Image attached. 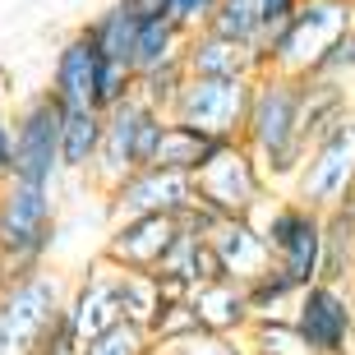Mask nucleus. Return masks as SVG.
Returning a JSON list of instances; mask_svg holds the SVG:
<instances>
[{"mask_svg": "<svg viewBox=\"0 0 355 355\" xmlns=\"http://www.w3.org/2000/svg\"><path fill=\"white\" fill-rule=\"evenodd\" d=\"M33 355H79V337H74V328L65 323V314L46 328V337L33 346Z\"/></svg>", "mask_w": 355, "mask_h": 355, "instance_id": "c9c22d12", "label": "nucleus"}, {"mask_svg": "<svg viewBox=\"0 0 355 355\" xmlns=\"http://www.w3.org/2000/svg\"><path fill=\"white\" fill-rule=\"evenodd\" d=\"M60 116H65V106L46 88L28 92L10 111L14 120V171L10 175L14 180L55 189V180H60Z\"/></svg>", "mask_w": 355, "mask_h": 355, "instance_id": "0eeeda50", "label": "nucleus"}, {"mask_svg": "<svg viewBox=\"0 0 355 355\" xmlns=\"http://www.w3.org/2000/svg\"><path fill=\"white\" fill-rule=\"evenodd\" d=\"M60 231L55 189L5 175L0 180V291L46 268Z\"/></svg>", "mask_w": 355, "mask_h": 355, "instance_id": "f03ea898", "label": "nucleus"}, {"mask_svg": "<svg viewBox=\"0 0 355 355\" xmlns=\"http://www.w3.org/2000/svg\"><path fill=\"white\" fill-rule=\"evenodd\" d=\"M194 332H198V318H194V309H189V295H184V300H162L157 318L148 323V337L157 342V351L184 342V337H194Z\"/></svg>", "mask_w": 355, "mask_h": 355, "instance_id": "c85d7f7f", "label": "nucleus"}, {"mask_svg": "<svg viewBox=\"0 0 355 355\" xmlns=\"http://www.w3.org/2000/svg\"><path fill=\"white\" fill-rule=\"evenodd\" d=\"M116 304L125 323H139L148 328L162 309V291L153 272H130V268H116Z\"/></svg>", "mask_w": 355, "mask_h": 355, "instance_id": "b1692460", "label": "nucleus"}, {"mask_svg": "<svg viewBox=\"0 0 355 355\" xmlns=\"http://www.w3.org/2000/svg\"><path fill=\"white\" fill-rule=\"evenodd\" d=\"M134 5L144 14H162V19H166V5H171V0H134Z\"/></svg>", "mask_w": 355, "mask_h": 355, "instance_id": "4c0bfd02", "label": "nucleus"}, {"mask_svg": "<svg viewBox=\"0 0 355 355\" xmlns=\"http://www.w3.org/2000/svg\"><path fill=\"white\" fill-rule=\"evenodd\" d=\"M240 144L254 153L259 171L268 175L272 189L295 180L304 153H309V144H304V134H300V79H295V74L263 69V74L254 79Z\"/></svg>", "mask_w": 355, "mask_h": 355, "instance_id": "f257e3e1", "label": "nucleus"}, {"mask_svg": "<svg viewBox=\"0 0 355 355\" xmlns=\"http://www.w3.org/2000/svg\"><path fill=\"white\" fill-rule=\"evenodd\" d=\"M212 5H217V0H171V5H166V19L189 37V33H198V28H208Z\"/></svg>", "mask_w": 355, "mask_h": 355, "instance_id": "72a5a7b5", "label": "nucleus"}, {"mask_svg": "<svg viewBox=\"0 0 355 355\" xmlns=\"http://www.w3.org/2000/svg\"><path fill=\"white\" fill-rule=\"evenodd\" d=\"M240 342H245L250 355H314L309 346H304V337L295 332L291 318H263V323H250Z\"/></svg>", "mask_w": 355, "mask_h": 355, "instance_id": "bb28decb", "label": "nucleus"}, {"mask_svg": "<svg viewBox=\"0 0 355 355\" xmlns=\"http://www.w3.org/2000/svg\"><path fill=\"white\" fill-rule=\"evenodd\" d=\"M65 323L74 328L79 342L97 337L102 328L120 323V304H116V268L106 259H92L83 268V277L69 282V295H65Z\"/></svg>", "mask_w": 355, "mask_h": 355, "instance_id": "ddd939ff", "label": "nucleus"}, {"mask_svg": "<svg viewBox=\"0 0 355 355\" xmlns=\"http://www.w3.org/2000/svg\"><path fill=\"white\" fill-rule=\"evenodd\" d=\"M184 74L189 79H259L263 74V51L259 46H240V42H226L208 28L189 33L180 46Z\"/></svg>", "mask_w": 355, "mask_h": 355, "instance_id": "4468645a", "label": "nucleus"}, {"mask_svg": "<svg viewBox=\"0 0 355 355\" xmlns=\"http://www.w3.org/2000/svg\"><path fill=\"white\" fill-rule=\"evenodd\" d=\"M208 33L240 46H259L263 51V33H259V0H217L208 19Z\"/></svg>", "mask_w": 355, "mask_h": 355, "instance_id": "a878e982", "label": "nucleus"}, {"mask_svg": "<svg viewBox=\"0 0 355 355\" xmlns=\"http://www.w3.org/2000/svg\"><path fill=\"white\" fill-rule=\"evenodd\" d=\"M291 198L314 212H328L346 189H355V111L342 116L323 139L309 144L295 180L286 184Z\"/></svg>", "mask_w": 355, "mask_h": 355, "instance_id": "6e6552de", "label": "nucleus"}, {"mask_svg": "<svg viewBox=\"0 0 355 355\" xmlns=\"http://www.w3.org/2000/svg\"><path fill=\"white\" fill-rule=\"evenodd\" d=\"M144 24V10L134 0H111L102 10L92 14L83 33L92 37V46L102 51V60H116V65H130V51H134V33Z\"/></svg>", "mask_w": 355, "mask_h": 355, "instance_id": "6ab92c4d", "label": "nucleus"}, {"mask_svg": "<svg viewBox=\"0 0 355 355\" xmlns=\"http://www.w3.org/2000/svg\"><path fill=\"white\" fill-rule=\"evenodd\" d=\"M295 10H300V0H259V33H263V46L291 24Z\"/></svg>", "mask_w": 355, "mask_h": 355, "instance_id": "f704fd0d", "label": "nucleus"}, {"mask_svg": "<svg viewBox=\"0 0 355 355\" xmlns=\"http://www.w3.org/2000/svg\"><path fill=\"white\" fill-rule=\"evenodd\" d=\"M14 171V120H10V106L0 102V180Z\"/></svg>", "mask_w": 355, "mask_h": 355, "instance_id": "e433bc0d", "label": "nucleus"}, {"mask_svg": "<svg viewBox=\"0 0 355 355\" xmlns=\"http://www.w3.org/2000/svg\"><path fill=\"white\" fill-rule=\"evenodd\" d=\"M125 97H134V69L130 65H116V60H102L97 65V79H92V111H111V106H120Z\"/></svg>", "mask_w": 355, "mask_h": 355, "instance_id": "c756f323", "label": "nucleus"}, {"mask_svg": "<svg viewBox=\"0 0 355 355\" xmlns=\"http://www.w3.org/2000/svg\"><path fill=\"white\" fill-rule=\"evenodd\" d=\"M291 323L314 355H355V304L346 286L309 282L295 295Z\"/></svg>", "mask_w": 355, "mask_h": 355, "instance_id": "9d476101", "label": "nucleus"}, {"mask_svg": "<svg viewBox=\"0 0 355 355\" xmlns=\"http://www.w3.org/2000/svg\"><path fill=\"white\" fill-rule=\"evenodd\" d=\"M97 148H102V111L65 106V116H60V175H88Z\"/></svg>", "mask_w": 355, "mask_h": 355, "instance_id": "412c9836", "label": "nucleus"}, {"mask_svg": "<svg viewBox=\"0 0 355 355\" xmlns=\"http://www.w3.org/2000/svg\"><path fill=\"white\" fill-rule=\"evenodd\" d=\"M189 309L198 318V332H222V337H245L250 328V300L240 282H203L189 291Z\"/></svg>", "mask_w": 355, "mask_h": 355, "instance_id": "f3484780", "label": "nucleus"}, {"mask_svg": "<svg viewBox=\"0 0 355 355\" xmlns=\"http://www.w3.org/2000/svg\"><path fill=\"white\" fill-rule=\"evenodd\" d=\"M254 226H259V236H263L268 254H272V263L295 282V286H309L318 282V240H323V212L304 208L295 198H282L272 194L263 208L254 212Z\"/></svg>", "mask_w": 355, "mask_h": 355, "instance_id": "20e7f679", "label": "nucleus"}, {"mask_svg": "<svg viewBox=\"0 0 355 355\" xmlns=\"http://www.w3.org/2000/svg\"><path fill=\"white\" fill-rule=\"evenodd\" d=\"M184 79H189V74H184V60L171 55V60H162V65L134 74V97H139L144 106H153V111H162V116H171V106H175V97H180Z\"/></svg>", "mask_w": 355, "mask_h": 355, "instance_id": "393cba45", "label": "nucleus"}, {"mask_svg": "<svg viewBox=\"0 0 355 355\" xmlns=\"http://www.w3.org/2000/svg\"><path fill=\"white\" fill-rule=\"evenodd\" d=\"M314 74H323V79H342V83H351V88H355V24L328 46V55L318 60ZM304 79H309V74H304Z\"/></svg>", "mask_w": 355, "mask_h": 355, "instance_id": "2f4dec72", "label": "nucleus"}, {"mask_svg": "<svg viewBox=\"0 0 355 355\" xmlns=\"http://www.w3.org/2000/svg\"><path fill=\"white\" fill-rule=\"evenodd\" d=\"M69 282L55 268L14 282L0 291V355H33L55 318L65 314Z\"/></svg>", "mask_w": 355, "mask_h": 355, "instance_id": "39448f33", "label": "nucleus"}, {"mask_svg": "<svg viewBox=\"0 0 355 355\" xmlns=\"http://www.w3.org/2000/svg\"><path fill=\"white\" fill-rule=\"evenodd\" d=\"M102 198H106V217H111V222L148 217V212L175 217V212H184L194 203V180L180 175V171H162V166H139V171H130Z\"/></svg>", "mask_w": 355, "mask_h": 355, "instance_id": "9b49d317", "label": "nucleus"}, {"mask_svg": "<svg viewBox=\"0 0 355 355\" xmlns=\"http://www.w3.org/2000/svg\"><path fill=\"white\" fill-rule=\"evenodd\" d=\"M157 355H166V351H157Z\"/></svg>", "mask_w": 355, "mask_h": 355, "instance_id": "58836bf2", "label": "nucleus"}, {"mask_svg": "<svg viewBox=\"0 0 355 355\" xmlns=\"http://www.w3.org/2000/svg\"><path fill=\"white\" fill-rule=\"evenodd\" d=\"M194 180V203L212 212V217H254L268 198L277 194L268 175L259 171V162L245 144H226L217 157L203 166V171L189 175Z\"/></svg>", "mask_w": 355, "mask_h": 355, "instance_id": "423d86ee", "label": "nucleus"}, {"mask_svg": "<svg viewBox=\"0 0 355 355\" xmlns=\"http://www.w3.org/2000/svg\"><path fill=\"white\" fill-rule=\"evenodd\" d=\"M184 46V33L171 24V19H162V14H144V24L134 33V51H130V69L134 74H144V69L162 65V60H171L180 55Z\"/></svg>", "mask_w": 355, "mask_h": 355, "instance_id": "4be33fe9", "label": "nucleus"}, {"mask_svg": "<svg viewBox=\"0 0 355 355\" xmlns=\"http://www.w3.org/2000/svg\"><path fill=\"white\" fill-rule=\"evenodd\" d=\"M175 236V217H162V212H148V217H125V222L106 226V240L97 259H106L111 268H130V272H153L157 259L166 254Z\"/></svg>", "mask_w": 355, "mask_h": 355, "instance_id": "f8f14e48", "label": "nucleus"}, {"mask_svg": "<svg viewBox=\"0 0 355 355\" xmlns=\"http://www.w3.org/2000/svg\"><path fill=\"white\" fill-rule=\"evenodd\" d=\"M355 24V0H300L291 24L263 46V65L277 74H314L328 46Z\"/></svg>", "mask_w": 355, "mask_h": 355, "instance_id": "7ed1b4c3", "label": "nucleus"}, {"mask_svg": "<svg viewBox=\"0 0 355 355\" xmlns=\"http://www.w3.org/2000/svg\"><path fill=\"white\" fill-rule=\"evenodd\" d=\"M250 92H254V79H184L166 120L189 125L208 139H240Z\"/></svg>", "mask_w": 355, "mask_h": 355, "instance_id": "1a4fd4ad", "label": "nucleus"}, {"mask_svg": "<svg viewBox=\"0 0 355 355\" xmlns=\"http://www.w3.org/2000/svg\"><path fill=\"white\" fill-rule=\"evenodd\" d=\"M97 65H102V51L92 46V37L83 28H74L60 46H55V60H51V92L60 106H88L92 102V79H97Z\"/></svg>", "mask_w": 355, "mask_h": 355, "instance_id": "dca6fc26", "label": "nucleus"}, {"mask_svg": "<svg viewBox=\"0 0 355 355\" xmlns=\"http://www.w3.org/2000/svg\"><path fill=\"white\" fill-rule=\"evenodd\" d=\"M162 134H166V116L153 111V106H144L139 120H134V134H130V162H134V171H139V166H153Z\"/></svg>", "mask_w": 355, "mask_h": 355, "instance_id": "7c9ffc66", "label": "nucleus"}, {"mask_svg": "<svg viewBox=\"0 0 355 355\" xmlns=\"http://www.w3.org/2000/svg\"><path fill=\"white\" fill-rule=\"evenodd\" d=\"M166 355H250L240 337H222V332H194L175 346H162Z\"/></svg>", "mask_w": 355, "mask_h": 355, "instance_id": "473e14b6", "label": "nucleus"}, {"mask_svg": "<svg viewBox=\"0 0 355 355\" xmlns=\"http://www.w3.org/2000/svg\"><path fill=\"white\" fill-rule=\"evenodd\" d=\"M79 355H157V342L148 337V328H139V323H111V328H102L97 337H88V342H79Z\"/></svg>", "mask_w": 355, "mask_h": 355, "instance_id": "cd10ccee", "label": "nucleus"}, {"mask_svg": "<svg viewBox=\"0 0 355 355\" xmlns=\"http://www.w3.org/2000/svg\"><path fill=\"white\" fill-rule=\"evenodd\" d=\"M203 240H208V250L217 254V268H222L226 282H240V286H245V282H254L259 272L272 268V254H268L254 217H222Z\"/></svg>", "mask_w": 355, "mask_h": 355, "instance_id": "2eb2a0df", "label": "nucleus"}, {"mask_svg": "<svg viewBox=\"0 0 355 355\" xmlns=\"http://www.w3.org/2000/svg\"><path fill=\"white\" fill-rule=\"evenodd\" d=\"M295 295H300V286H295L277 263L268 268V272H259L254 282H245V300H250V318L254 323H263V318H291Z\"/></svg>", "mask_w": 355, "mask_h": 355, "instance_id": "5701e85b", "label": "nucleus"}, {"mask_svg": "<svg viewBox=\"0 0 355 355\" xmlns=\"http://www.w3.org/2000/svg\"><path fill=\"white\" fill-rule=\"evenodd\" d=\"M355 111V88L342 79H323V74H309L300 79V134L304 144H314L337 125L342 116Z\"/></svg>", "mask_w": 355, "mask_h": 355, "instance_id": "a211bd4d", "label": "nucleus"}, {"mask_svg": "<svg viewBox=\"0 0 355 355\" xmlns=\"http://www.w3.org/2000/svg\"><path fill=\"white\" fill-rule=\"evenodd\" d=\"M226 144H236V139H208V134L189 130V125H175V120H166V134H162L157 144V157H153V166H162V171H180V175H194L203 171L217 153H222Z\"/></svg>", "mask_w": 355, "mask_h": 355, "instance_id": "aec40b11", "label": "nucleus"}]
</instances>
